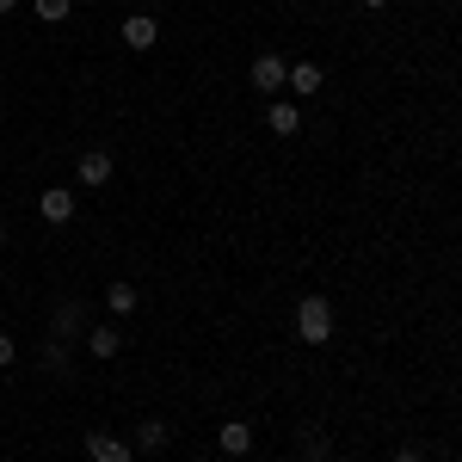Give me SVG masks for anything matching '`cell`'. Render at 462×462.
Wrapping results in <instances>:
<instances>
[{
  "instance_id": "6da1fadb",
  "label": "cell",
  "mask_w": 462,
  "mask_h": 462,
  "mask_svg": "<svg viewBox=\"0 0 462 462\" xmlns=\"http://www.w3.org/2000/svg\"><path fill=\"white\" fill-rule=\"evenodd\" d=\"M296 339L302 346H327L333 339V302L327 296H302L296 302Z\"/></svg>"
},
{
  "instance_id": "277c9868",
  "label": "cell",
  "mask_w": 462,
  "mask_h": 462,
  "mask_svg": "<svg viewBox=\"0 0 462 462\" xmlns=\"http://www.w3.org/2000/svg\"><path fill=\"white\" fill-rule=\"evenodd\" d=\"M117 37H124V43H130V50L143 56V50H154V43H161V19H154V13H130Z\"/></svg>"
},
{
  "instance_id": "ba28073f",
  "label": "cell",
  "mask_w": 462,
  "mask_h": 462,
  "mask_svg": "<svg viewBox=\"0 0 462 462\" xmlns=\"http://www.w3.org/2000/svg\"><path fill=\"white\" fill-rule=\"evenodd\" d=\"M320 80H327V74H320V62H290V93H296V99H309V93H320Z\"/></svg>"
},
{
  "instance_id": "7c38bea8",
  "label": "cell",
  "mask_w": 462,
  "mask_h": 462,
  "mask_svg": "<svg viewBox=\"0 0 462 462\" xmlns=\"http://www.w3.org/2000/svg\"><path fill=\"white\" fill-rule=\"evenodd\" d=\"M136 302H143V296H136V284H106V309H111V315H130Z\"/></svg>"
},
{
  "instance_id": "2e32d148",
  "label": "cell",
  "mask_w": 462,
  "mask_h": 462,
  "mask_svg": "<svg viewBox=\"0 0 462 462\" xmlns=\"http://www.w3.org/2000/svg\"><path fill=\"white\" fill-rule=\"evenodd\" d=\"M13 357H19V346H13V333H0V370H6Z\"/></svg>"
},
{
  "instance_id": "ffe728a7",
  "label": "cell",
  "mask_w": 462,
  "mask_h": 462,
  "mask_svg": "<svg viewBox=\"0 0 462 462\" xmlns=\"http://www.w3.org/2000/svg\"><path fill=\"white\" fill-rule=\"evenodd\" d=\"M0 241H6V222H0Z\"/></svg>"
},
{
  "instance_id": "e0dca14e",
  "label": "cell",
  "mask_w": 462,
  "mask_h": 462,
  "mask_svg": "<svg viewBox=\"0 0 462 462\" xmlns=\"http://www.w3.org/2000/svg\"><path fill=\"white\" fill-rule=\"evenodd\" d=\"M394 462H420V450H394Z\"/></svg>"
},
{
  "instance_id": "9c48e42d",
  "label": "cell",
  "mask_w": 462,
  "mask_h": 462,
  "mask_svg": "<svg viewBox=\"0 0 462 462\" xmlns=\"http://www.w3.org/2000/svg\"><path fill=\"white\" fill-rule=\"evenodd\" d=\"M265 124H272V136H302V111L290 106V99H278V106L265 111Z\"/></svg>"
},
{
  "instance_id": "4fadbf2b",
  "label": "cell",
  "mask_w": 462,
  "mask_h": 462,
  "mask_svg": "<svg viewBox=\"0 0 462 462\" xmlns=\"http://www.w3.org/2000/svg\"><path fill=\"white\" fill-rule=\"evenodd\" d=\"M32 13L43 19V25H62V19L74 13V0H32Z\"/></svg>"
},
{
  "instance_id": "5b68a950",
  "label": "cell",
  "mask_w": 462,
  "mask_h": 462,
  "mask_svg": "<svg viewBox=\"0 0 462 462\" xmlns=\"http://www.w3.org/2000/svg\"><path fill=\"white\" fill-rule=\"evenodd\" d=\"M111 173H117V161H111L106 148H87V154L74 161V179H80V185H111Z\"/></svg>"
},
{
  "instance_id": "ac0fdd59",
  "label": "cell",
  "mask_w": 462,
  "mask_h": 462,
  "mask_svg": "<svg viewBox=\"0 0 462 462\" xmlns=\"http://www.w3.org/2000/svg\"><path fill=\"white\" fill-rule=\"evenodd\" d=\"M13 6H19V0H0V19H6V13H13Z\"/></svg>"
},
{
  "instance_id": "9a60e30c",
  "label": "cell",
  "mask_w": 462,
  "mask_h": 462,
  "mask_svg": "<svg viewBox=\"0 0 462 462\" xmlns=\"http://www.w3.org/2000/svg\"><path fill=\"white\" fill-rule=\"evenodd\" d=\"M74 327H80V309H74V302H62V309H56V339H69Z\"/></svg>"
},
{
  "instance_id": "30bf717a",
  "label": "cell",
  "mask_w": 462,
  "mask_h": 462,
  "mask_svg": "<svg viewBox=\"0 0 462 462\" xmlns=\"http://www.w3.org/2000/svg\"><path fill=\"white\" fill-rule=\"evenodd\" d=\"M87 352L93 357H117L124 352V333H117V327H87Z\"/></svg>"
},
{
  "instance_id": "8992f818",
  "label": "cell",
  "mask_w": 462,
  "mask_h": 462,
  "mask_svg": "<svg viewBox=\"0 0 462 462\" xmlns=\"http://www.w3.org/2000/svg\"><path fill=\"white\" fill-rule=\"evenodd\" d=\"M87 457L93 462H136V450L124 438H111V431H87Z\"/></svg>"
},
{
  "instance_id": "3957f363",
  "label": "cell",
  "mask_w": 462,
  "mask_h": 462,
  "mask_svg": "<svg viewBox=\"0 0 462 462\" xmlns=\"http://www.w3.org/2000/svg\"><path fill=\"white\" fill-rule=\"evenodd\" d=\"M37 216H43L50 228L74 222V185H43V198H37Z\"/></svg>"
},
{
  "instance_id": "52a82bcc",
  "label": "cell",
  "mask_w": 462,
  "mask_h": 462,
  "mask_svg": "<svg viewBox=\"0 0 462 462\" xmlns=\"http://www.w3.org/2000/svg\"><path fill=\"white\" fill-rule=\"evenodd\" d=\"M216 444H222L228 457H247L253 450V426L247 420H228V426H216Z\"/></svg>"
},
{
  "instance_id": "d6986e66",
  "label": "cell",
  "mask_w": 462,
  "mask_h": 462,
  "mask_svg": "<svg viewBox=\"0 0 462 462\" xmlns=\"http://www.w3.org/2000/svg\"><path fill=\"white\" fill-rule=\"evenodd\" d=\"M364 6H370V13H383V6H389V0H364Z\"/></svg>"
},
{
  "instance_id": "5bb4252c",
  "label": "cell",
  "mask_w": 462,
  "mask_h": 462,
  "mask_svg": "<svg viewBox=\"0 0 462 462\" xmlns=\"http://www.w3.org/2000/svg\"><path fill=\"white\" fill-rule=\"evenodd\" d=\"M43 364H50V370H56V376H69V346H62V339H56V333H50V339H43Z\"/></svg>"
},
{
  "instance_id": "8fae6325",
  "label": "cell",
  "mask_w": 462,
  "mask_h": 462,
  "mask_svg": "<svg viewBox=\"0 0 462 462\" xmlns=\"http://www.w3.org/2000/svg\"><path fill=\"white\" fill-rule=\"evenodd\" d=\"M167 438H173V431L161 426V420H143V426H136V450H148V457H154V450H167Z\"/></svg>"
},
{
  "instance_id": "7a4b0ae2",
  "label": "cell",
  "mask_w": 462,
  "mask_h": 462,
  "mask_svg": "<svg viewBox=\"0 0 462 462\" xmlns=\"http://www.w3.org/2000/svg\"><path fill=\"white\" fill-rule=\"evenodd\" d=\"M247 80H253V93H284V80H290V62H284V56H253Z\"/></svg>"
}]
</instances>
